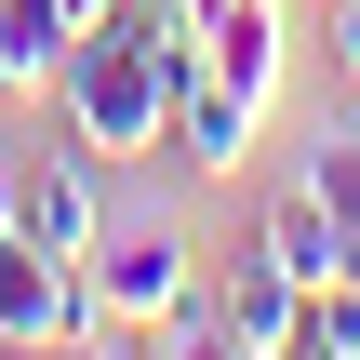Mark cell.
Returning a JSON list of instances; mask_svg holds the SVG:
<instances>
[{
	"instance_id": "1",
	"label": "cell",
	"mask_w": 360,
	"mask_h": 360,
	"mask_svg": "<svg viewBox=\"0 0 360 360\" xmlns=\"http://www.w3.org/2000/svg\"><path fill=\"white\" fill-rule=\"evenodd\" d=\"M80 294H94V321H174V307H200V254H187V227L174 214H107V240L80 254Z\"/></svg>"
},
{
	"instance_id": "2",
	"label": "cell",
	"mask_w": 360,
	"mask_h": 360,
	"mask_svg": "<svg viewBox=\"0 0 360 360\" xmlns=\"http://www.w3.org/2000/svg\"><path fill=\"white\" fill-rule=\"evenodd\" d=\"M94 334V294H80V254L53 240H0V360H40V347H80Z\"/></svg>"
},
{
	"instance_id": "3",
	"label": "cell",
	"mask_w": 360,
	"mask_h": 360,
	"mask_svg": "<svg viewBox=\"0 0 360 360\" xmlns=\"http://www.w3.org/2000/svg\"><path fill=\"white\" fill-rule=\"evenodd\" d=\"M13 174H27V240H53V254H94V240H107L120 200H107V160H94L80 134L40 147V160H13Z\"/></svg>"
},
{
	"instance_id": "4",
	"label": "cell",
	"mask_w": 360,
	"mask_h": 360,
	"mask_svg": "<svg viewBox=\"0 0 360 360\" xmlns=\"http://www.w3.org/2000/svg\"><path fill=\"white\" fill-rule=\"evenodd\" d=\"M200 307H214V321H227V334H240L254 360H281V347H294V321H307V281H294L267 240H240V254L200 281Z\"/></svg>"
},
{
	"instance_id": "5",
	"label": "cell",
	"mask_w": 360,
	"mask_h": 360,
	"mask_svg": "<svg viewBox=\"0 0 360 360\" xmlns=\"http://www.w3.org/2000/svg\"><path fill=\"white\" fill-rule=\"evenodd\" d=\"M200 80H227L267 120V94H281V0H214L200 13Z\"/></svg>"
},
{
	"instance_id": "6",
	"label": "cell",
	"mask_w": 360,
	"mask_h": 360,
	"mask_svg": "<svg viewBox=\"0 0 360 360\" xmlns=\"http://www.w3.org/2000/svg\"><path fill=\"white\" fill-rule=\"evenodd\" d=\"M254 240H267V254H281V267H294L307 294H334V281L360 267V240H347V214H334V200H321L307 174H294V187L267 200V227H254Z\"/></svg>"
},
{
	"instance_id": "7",
	"label": "cell",
	"mask_w": 360,
	"mask_h": 360,
	"mask_svg": "<svg viewBox=\"0 0 360 360\" xmlns=\"http://www.w3.org/2000/svg\"><path fill=\"white\" fill-rule=\"evenodd\" d=\"M174 160H187V174H240V160H254V107H240L227 80H187V94H174Z\"/></svg>"
},
{
	"instance_id": "8",
	"label": "cell",
	"mask_w": 360,
	"mask_h": 360,
	"mask_svg": "<svg viewBox=\"0 0 360 360\" xmlns=\"http://www.w3.org/2000/svg\"><path fill=\"white\" fill-rule=\"evenodd\" d=\"M67 0H0V53H13V94H53L67 80Z\"/></svg>"
},
{
	"instance_id": "9",
	"label": "cell",
	"mask_w": 360,
	"mask_h": 360,
	"mask_svg": "<svg viewBox=\"0 0 360 360\" xmlns=\"http://www.w3.org/2000/svg\"><path fill=\"white\" fill-rule=\"evenodd\" d=\"M307 187H321V200L347 214V240H360V134H347V120L321 134V160H307Z\"/></svg>"
},
{
	"instance_id": "10",
	"label": "cell",
	"mask_w": 360,
	"mask_h": 360,
	"mask_svg": "<svg viewBox=\"0 0 360 360\" xmlns=\"http://www.w3.org/2000/svg\"><path fill=\"white\" fill-rule=\"evenodd\" d=\"M321 53H334V80L360 94V0H321Z\"/></svg>"
},
{
	"instance_id": "11",
	"label": "cell",
	"mask_w": 360,
	"mask_h": 360,
	"mask_svg": "<svg viewBox=\"0 0 360 360\" xmlns=\"http://www.w3.org/2000/svg\"><path fill=\"white\" fill-rule=\"evenodd\" d=\"M13 227H27V174L0 160V240H13Z\"/></svg>"
},
{
	"instance_id": "12",
	"label": "cell",
	"mask_w": 360,
	"mask_h": 360,
	"mask_svg": "<svg viewBox=\"0 0 360 360\" xmlns=\"http://www.w3.org/2000/svg\"><path fill=\"white\" fill-rule=\"evenodd\" d=\"M281 360H360V347H321V334H294V347H281Z\"/></svg>"
},
{
	"instance_id": "13",
	"label": "cell",
	"mask_w": 360,
	"mask_h": 360,
	"mask_svg": "<svg viewBox=\"0 0 360 360\" xmlns=\"http://www.w3.org/2000/svg\"><path fill=\"white\" fill-rule=\"evenodd\" d=\"M107 13H120V0H67V27H107Z\"/></svg>"
}]
</instances>
